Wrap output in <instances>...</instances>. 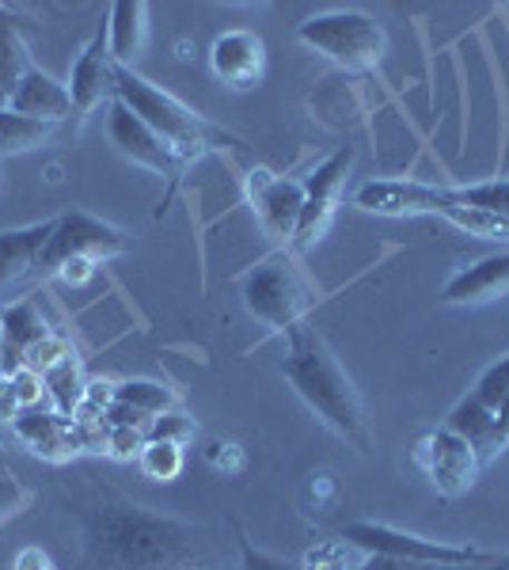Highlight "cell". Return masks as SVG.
Segmentation results:
<instances>
[{"instance_id": "cell-41", "label": "cell", "mask_w": 509, "mask_h": 570, "mask_svg": "<svg viewBox=\"0 0 509 570\" xmlns=\"http://www.w3.org/2000/svg\"><path fill=\"white\" fill-rule=\"evenodd\" d=\"M0 312H4V305H0Z\"/></svg>"}, {"instance_id": "cell-12", "label": "cell", "mask_w": 509, "mask_h": 570, "mask_svg": "<svg viewBox=\"0 0 509 570\" xmlns=\"http://www.w3.org/2000/svg\"><path fill=\"white\" fill-rule=\"evenodd\" d=\"M247 202H252L263 236H271L277 252H290L304 206V183L274 176L271 168H252L247 171Z\"/></svg>"}, {"instance_id": "cell-22", "label": "cell", "mask_w": 509, "mask_h": 570, "mask_svg": "<svg viewBox=\"0 0 509 570\" xmlns=\"http://www.w3.org/2000/svg\"><path fill=\"white\" fill-rule=\"evenodd\" d=\"M31 66L35 61H31V53H27L23 35L0 27V110L12 107L16 88H20V80L27 77V69Z\"/></svg>"}, {"instance_id": "cell-14", "label": "cell", "mask_w": 509, "mask_h": 570, "mask_svg": "<svg viewBox=\"0 0 509 570\" xmlns=\"http://www.w3.org/2000/svg\"><path fill=\"white\" fill-rule=\"evenodd\" d=\"M115 80H118V61L110 58V39H107V20H99L91 42L80 50L77 66L69 77V96L77 115H88L99 104L115 99Z\"/></svg>"}, {"instance_id": "cell-32", "label": "cell", "mask_w": 509, "mask_h": 570, "mask_svg": "<svg viewBox=\"0 0 509 570\" xmlns=\"http://www.w3.org/2000/svg\"><path fill=\"white\" fill-rule=\"evenodd\" d=\"M145 445H149V430L110 426V434H107V453L118 456V461H134V456H141Z\"/></svg>"}, {"instance_id": "cell-30", "label": "cell", "mask_w": 509, "mask_h": 570, "mask_svg": "<svg viewBox=\"0 0 509 570\" xmlns=\"http://www.w3.org/2000/svg\"><path fill=\"white\" fill-rule=\"evenodd\" d=\"M236 540H239V563L228 570H304V563H297V559H282V556L258 551L252 540H247L244 529H236Z\"/></svg>"}, {"instance_id": "cell-20", "label": "cell", "mask_w": 509, "mask_h": 570, "mask_svg": "<svg viewBox=\"0 0 509 570\" xmlns=\"http://www.w3.org/2000/svg\"><path fill=\"white\" fill-rule=\"evenodd\" d=\"M107 39L110 58L123 69H134V61L145 53L149 42V4L145 0H118L107 8Z\"/></svg>"}, {"instance_id": "cell-36", "label": "cell", "mask_w": 509, "mask_h": 570, "mask_svg": "<svg viewBox=\"0 0 509 570\" xmlns=\"http://www.w3.org/2000/svg\"><path fill=\"white\" fill-rule=\"evenodd\" d=\"M20 415V400H16V389H12V376L0 381V422L12 426V419Z\"/></svg>"}, {"instance_id": "cell-3", "label": "cell", "mask_w": 509, "mask_h": 570, "mask_svg": "<svg viewBox=\"0 0 509 570\" xmlns=\"http://www.w3.org/2000/svg\"><path fill=\"white\" fill-rule=\"evenodd\" d=\"M115 99L134 110L156 137H164V141H168L187 164L213 149H244V141H239L236 134L221 130V126L206 122L202 115H194L183 99H175L172 91L156 88L153 80L141 77L137 69L118 66Z\"/></svg>"}, {"instance_id": "cell-18", "label": "cell", "mask_w": 509, "mask_h": 570, "mask_svg": "<svg viewBox=\"0 0 509 570\" xmlns=\"http://www.w3.org/2000/svg\"><path fill=\"white\" fill-rule=\"evenodd\" d=\"M509 293V252L502 255H487V259L464 266L446 282L441 301L446 305H487L495 297Z\"/></svg>"}, {"instance_id": "cell-37", "label": "cell", "mask_w": 509, "mask_h": 570, "mask_svg": "<svg viewBox=\"0 0 509 570\" xmlns=\"http://www.w3.org/2000/svg\"><path fill=\"white\" fill-rule=\"evenodd\" d=\"M16 570H53V563L42 548H23L20 556H16Z\"/></svg>"}, {"instance_id": "cell-2", "label": "cell", "mask_w": 509, "mask_h": 570, "mask_svg": "<svg viewBox=\"0 0 509 570\" xmlns=\"http://www.w3.org/2000/svg\"><path fill=\"white\" fill-rule=\"evenodd\" d=\"M285 338H290V354L282 357L285 381L297 389L323 426L335 430L361 456H373V422H369L365 400L339 365V357L331 354V346L323 343V335L312 324H301Z\"/></svg>"}, {"instance_id": "cell-35", "label": "cell", "mask_w": 509, "mask_h": 570, "mask_svg": "<svg viewBox=\"0 0 509 570\" xmlns=\"http://www.w3.org/2000/svg\"><path fill=\"white\" fill-rule=\"evenodd\" d=\"M91 274H96V263H91V259H72V263L61 266L58 278L69 282V285H85V282H91Z\"/></svg>"}, {"instance_id": "cell-31", "label": "cell", "mask_w": 509, "mask_h": 570, "mask_svg": "<svg viewBox=\"0 0 509 570\" xmlns=\"http://www.w3.org/2000/svg\"><path fill=\"white\" fill-rule=\"evenodd\" d=\"M12 389H16V400H20V411H35V407H50V392H46V381L39 373L31 370H16L12 373Z\"/></svg>"}, {"instance_id": "cell-17", "label": "cell", "mask_w": 509, "mask_h": 570, "mask_svg": "<svg viewBox=\"0 0 509 570\" xmlns=\"http://www.w3.org/2000/svg\"><path fill=\"white\" fill-rule=\"evenodd\" d=\"M50 236H53V220L27 225V228H4L0 233V293L20 285L23 278H31V274H39Z\"/></svg>"}, {"instance_id": "cell-33", "label": "cell", "mask_w": 509, "mask_h": 570, "mask_svg": "<svg viewBox=\"0 0 509 570\" xmlns=\"http://www.w3.org/2000/svg\"><path fill=\"white\" fill-rule=\"evenodd\" d=\"M31 502H35L31 487H23L20 480H12V475H0V525L20 518Z\"/></svg>"}, {"instance_id": "cell-40", "label": "cell", "mask_w": 509, "mask_h": 570, "mask_svg": "<svg viewBox=\"0 0 509 570\" xmlns=\"http://www.w3.org/2000/svg\"><path fill=\"white\" fill-rule=\"evenodd\" d=\"M8 376V354H4V338H0V381Z\"/></svg>"}, {"instance_id": "cell-11", "label": "cell", "mask_w": 509, "mask_h": 570, "mask_svg": "<svg viewBox=\"0 0 509 570\" xmlns=\"http://www.w3.org/2000/svg\"><path fill=\"white\" fill-rule=\"evenodd\" d=\"M414 464L425 472V480L438 487V494L460 499L479 480L483 456L476 453V445H468L460 434H452L449 426H438L414 445Z\"/></svg>"}, {"instance_id": "cell-5", "label": "cell", "mask_w": 509, "mask_h": 570, "mask_svg": "<svg viewBox=\"0 0 509 570\" xmlns=\"http://www.w3.org/2000/svg\"><path fill=\"white\" fill-rule=\"evenodd\" d=\"M239 297H244V308L252 312L258 324L282 331V335L309 324L312 289L297 271V263H293V252H274L263 263H255L252 271H244Z\"/></svg>"}, {"instance_id": "cell-27", "label": "cell", "mask_w": 509, "mask_h": 570, "mask_svg": "<svg viewBox=\"0 0 509 570\" xmlns=\"http://www.w3.org/2000/svg\"><path fill=\"white\" fill-rule=\"evenodd\" d=\"M457 198L509 225V179H490V183H476V187H460Z\"/></svg>"}, {"instance_id": "cell-15", "label": "cell", "mask_w": 509, "mask_h": 570, "mask_svg": "<svg viewBox=\"0 0 509 570\" xmlns=\"http://www.w3.org/2000/svg\"><path fill=\"white\" fill-rule=\"evenodd\" d=\"M209 66L221 85L247 91L266 77V46L252 31H225L209 50Z\"/></svg>"}, {"instance_id": "cell-26", "label": "cell", "mask_w": 509, "mask_h": 570, "mask_svg": "<svg viewBox=\"0 0 509 570\" xmlns=\"http://www.w3.org/2000/svg\"><path fill=\"white\" fill-rule=\"evenodd\" d=\"M183 461H187V456H183V445H172V441H149V445L141 449V456H137L141 472L156 483L179 480Z\"/></svg>"}, {"instance_id": "cell-16", "label": "cell", "mask_w": 509, "mask_h": 570, "mask_svg": "<svg viewBox=\"0 0 509 570\" xmlns=\"http://www.w3.org/2000/svg\"><path fill=\"white\" fill-rule=\"evenodd\" d=\"M12 434L20 438L31 453H39V456H46V461H53V464L72 461L77 453H85L72 419H65V415H58V411H50V407L20 411V415L12 419Z\"/></svg>"}, {"instance_id": "cell-29", "label": "cell", "mask_w": 509, "mask_h": 570, "mask_svg": "<svg viewBox=\"0 0 509 570\" xmlns=\"http://www.w3.org/2000/svg\"><path fill=\"white\" fill-rule=\"evenodd\" d=\"M194 438H198V422L190 415H183L179 407L160 419H153V426H149V441H172V445L187 449V441H194Z\"/></svg>"}, {"instance_id": "cell-25", "label": "cell", "mask_w": 509, "mask_h": 570, "mask_svg": "<svg viewBox=\"0 0 509 570\" xmlns=\"http://www.w3.org/2000/svg\"><path fill=\"white\" fill-rule=\"evenodd\" d=\"M42 381H46V392H50L53 411L65 419L77 415V407L85 403V389H88V381L80 376V357L65 362L61 370H53L50 376H42Z\"/></svg>"}, {"instance_id": "cell-1", "label": "cell", "mask_w": 509, "mask_h": 570, "mask_svg": "<svg viewBox=\"0 0 509 570\" xmlns=\"http://www.w3.org/2000/svg\"><path fill=\"white\" fill-rule=\"evenodd\" d=\"M91 570H228L217 532L172 518L107 487L69 502Z\"/></svg>"}, {"instance_id": "cell-13", "label": "cell", "mask_w": 509, "mask_h": 570, "mask_svg": "<svg viewBox=\"0 0 509 570\" xmlns=\"http://www.w3.org/2000/svg\"><path fill=\"white\" fill-rule=\"evenodd\" d=\"M107 137L126 160H134L137 168L153 171L160 179H179L183 168H187V160L164 137H156L126 104H118V99L107 104Z\"/></svg>"}, {"instance_id": "cell-38", "label": "cell", "mask_w": 509, "mask_h": 570, "mask_svg": "<svg viewBox=\"0 0 509 570\" xmlns=\"http://www.w3.org/2000/svg\"><path fill=\"white\" fill-rule=\"evenodd\" d=\"M0 27H8V31H31V20L27 16H20L16 8H8V4H0Z\"/></svg>"}, {"instance_id": "cell-34", "label": "cell", "mask_w": 509, "mask_h": 570, "mask_svg": "<svg viewBox=\"0 0 509 570\" xmlns=\"http://www.w3.org/2000/svg\"><path fill=\"white\" fill-rule=\"evenodd\" d=\"M209 461L217 468H225V472H239L244 468V453H239L236 445H225V441H217V445H209Z\"/></svg>"}, {"instance_id": "cell-19", "label": "cell", "mask_w": 509, "mask_h": 570, "mask_svg": "<svg viewBox=\"0 0 509 570\" xmlns=\"http://www.w3.org/2000/svg\"><path fill=\"white\" fill-rule=\"evenodd\" d=\"M8 110H16V115H23V118H35V122L58 126L72 115L69 85L53 80L50 72H42L39 66H31L27 77L20 80V88H16V99Z\"/></svg>"}, {"instance_id": "cell-4", "label": "cell", "mask_w": 509, "mask_h": 570, "mask_svg": "<svg viewBox=\"0 0 509 570\" xmlns=\"http://www.w3.org/2000/svg\"><path fill=\"white\" fill-rule=\"evenodd\" d=\"M354 206L376 217H446L452 228L479 240H509V225L457 198V190L419 179H369L354 190Z\"/></svg>"}, {"instance_id": "cell-8", "label": "cell", "mask_w": 509, "mask_h": 570, "mask_svg": "<svg viewBox=\"0 0 509 570\" xmlns=\"http://www.w3.org/2000/svg\"><path fill=\"white\" fill-rule=\"evenodd\" d=\"M134 252V236L123 228L107 225V220L85 214V209H65L61 217H53V236L42 252V274H58L65 263L72 259H118V255Z\"/></svg>"}, {"instance_id": "cell-7", "label": "cell", "mask_w": 509, "mask_h": 570, "mask_svg": "<svg viewBox=\"0 0 509 570\" xmlns=\"http://www.w3.org/2000/svg\"><path fill=\"white\" fill-rule=\"evenodd\" d=\"M342 544H350L361 556H388V559H411V563H438V567H490L498 563V551L468 548V544H446V540H425L400 532L376 521H354L342 525Z\"/></svg>"}, {"instance_id": "cell-9", "label": "cell", "mask_w": 509, "mask_h": 570, "mask_svg": "<svg viewBox=\"0 0 509 570\" xmlns=\"http://www.w3.org/2000/svg\"><path fill=\"white\" fill-rule=\"evenodd\" d=\"M506 400H509V354L498 357V362L479 376L476 389H471L446 419V426L452 434H460L468 445H476L483 464L490 456H498V422H502Z\"/></svg>"}, {"instance_id": "cell-39", "label": "cell", "mask_w": 509, "mask_h": 570, "mask_svg": "<svg viewBox=\"0 0 509 570\" xmlns=\"http://www.w3.org/2000/svg\"><path fill=\"white\" fill-rule=\"evenodd\" d=\"M509 445V400H506V411H502V422H498V453Z\"/></svg>"}, {"instance_id": "cell-6", "label": "cell", "mask_w": 509, "mask_h": 570, "mask_svg": "<svg viewBox=\"0 0 509 570\" xmlns=\"http://www.w3.org/2000/svg\"><path fill=\"white\" fill-rule=\"evenodd\" d=\"M297 39L309 50L323 53L327 61H335L346 72H369L384 61L388 53V35L384 27L365 12L354 8H339V12L312 16L297 27Z\"/></svg>"}, {"instance_id": "cell-23", "label": "cell", "mask_w": 509, "mask_h": 570, "mask_svg": "<svg viewBox=\"0 0 509 570\" xmlns=\"http://www.w3.org/2000/svg\"><path fill=\"white\" fill-rule=\"evenodd\" d=\"M115 403H126V407L141 411L149 419H160L179 407V395L160 381H123L115 384Z\"/></svg>"}, {"instance_id": "cell-28", "label": "cell", "mask_w": 509, "mask_h": 570, "mask_svg": "<svg viewBox=\"0 0 509 570\" xmlns=\"http://www.w3.org/2000/svg\"><path fill=\"white\" fill-rule=\"evenodd\" d=\"M72 357H77V351H72L69 338H61V335H53V331H50L42 343H35L31 351H27L23 370H31L39 376H50L53 370H61L65 362H72Z\"/></svg>"}, {"instance_id": "cell-24", "label": "cell", "mask_w": 509, "mask_h": 570, "mask_svg": "<svg viewBox=\"0 0 509 570\" xmlns=\"http://www.w3.org/2000/svg\"><path fill=\"white\" fill-rule=\"evenodd\" d=\"M53 126L35 122V118H23L16 110H0V156H20L31 153L39 145L50 141Z\"/></svg>"}, {"instance_id": "cell-10", "label": "cell", "mask_w": 509, "mask_h": 570, "mask_svg": "<svg viewBox=\"0 0 509 570\" xmlns=\"http://www.w3.org/2000/svg\"><path fill=\"white\" fill-rule=\"evenodd\" d=\"M350 168H354V145H342L339 153H331L327 160L304 179V206H301V220H297V233H293L290 252H304V247H312L331 228Z\"/></svg>"}, {"instance_id": "cell-21", "label": "cell", "mask_w": 509, "mask_h": 570, "mask_svg": "<svg viewBox=\"0 0 509 570\" xmlns=\"http://www.w3.org/2000/svg\"><path fill=\"white\" fill-rule=\"evenodd\" d=\"M46 335H50V324H46L42 308L31 297L4 305V312H0V338H4V354H8V376L23 370L27 351L35 343H42Z\"/></svg>"}]
</instances>
